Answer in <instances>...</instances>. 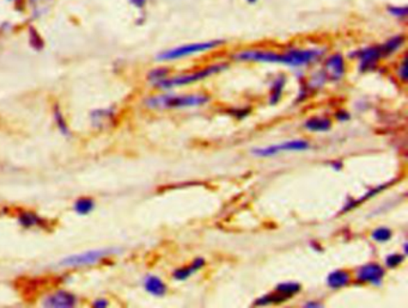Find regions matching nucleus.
Returning <instances> with one entry per match:
<instances>
[{
  "instance_id": "obj_32",
  "label": "nucleus",
  "mask_w": 408,
  "mask_h": 308,
  "mask_svg": "<svg viewBox=\"0 0 408 308\" xmlns=\"http://www.w3.org/2000/svg\"><path fill=\"white\" fill-rule=\"evenodd\" d=\"M335 119L338 121H341V122H346V121L351 119V115L348 112H345V110H339V112H335Z\"/></svg>"
},
{
  "instance_id": "obj_35",
  "label": "nucleus",
  "mask_w": 408,
  "mask_h": 308,
  "mask_svg": "<svg viewBox=\"0 0 408 308\" xmlns=\"http://www.w3.org/2000/svg\"><path fill=\"white\" fill-rule=\"evenodd\" d=\"M332 167L334 169L335 171H339V170L343 169V163L341 162H333L332 163Z\"/></svg>"
},
{
  "instance_id": "obj_20",
  "label": "nucleus",
  "mask_w": 408,
  "mask_h": 308,
  "mask_svg": "<svg viewBox=\"0 0 408 308\" xmlns=\"http://www.w3.org/2000/svg\"><path fill=\"white\" fill-rule=\"evenodd\" d=\"M285 84H286V77L284 74H279L272 83L271 94H270V104L271 105H275L279 103L281 96H283Z\"/></svg>"
},
{
  "instance_id": "obj_6",
  "label": "nucleus",
  "mask_w": 408,
  "mask_h": 308,
  "mask_svg": "<svg viewBox=\"0 0 408 308\" xmlns=\"http://www.w3.org/2000/svg\"><path fill=\"white\" fill-rule=\"evenodd\" d=\"M240 62H261V64H281V54L268 49H243L232 55Z\"/></svg>"
},
{
  "instance_id": "obj_31",
  "label": "nucleus",
  "mask_w": 408,
  "mask_h": 308,
  "mask_svg": "<svg viewBox=\"0 0 408 308\" xmlns=\"http://www.w3.org/2000/svg\"><path fill=\"white\" fill-rule=\"evenodd\" d=\"M398 76H399L400 79H401L402 82H407V60H406V58H405L402 62H401V65H400L399 69H398Z\"/></svg>"
},
{
  "instance_id": "obj_8",
  "label": "nucleus",
  "mask_w": 408,
  "mask_h": 308,
  "mask_svg": "<svg viewBox=\"0 0 408 308\" xmlns=\"http://www.w3.org/2000/svg\"><path fill=\"white\" fill-rule=\"evenodd\" d=\"M350 56L358 60L361 72H369L376 69L378 62L382 59L380 46H369V47L357 49L352 54H350Z\"/></svg>"
},
{
  "instance_id": "obj_10",
  "label": "nucleus",
  "mask_w": 408,
  "mask_h": 308,
  "mask_svg": "<svg viewBox=\"0 0 408 308\" xmlns=\"http://www.w3.org/2000/svg\"><path fill=\"white\" fill-rule=\"evenodd\" d=\"M386 276V270L377 263H368L357 270V280L361 282L370 283L375 287L382 286L383 278Z\"/></svg>"
},
{
  "instance_id": "obj_14",
  "label": "nucleus",
  "mask_w": 408,
  "mask_h": 308,
  "mask_svg": "<svg viewBox=\"0 0 408 308\" xmlns=\"http://www.w3.org/2000/svg\"><path fill=\"white\" fill-rule=\"evenodd\" d=\"M405 43H406V36L404 34H398L389 37L382 44H378L382 59L394 55L401 48L404 47Z\"/></svg>"
},
{
  "instance_id": "obj_36",
  "label": "nucleus",
  "mask_w": 408,
  "mask_h": 308,
  "mask_svg": "<svg viewBox=\"0 0 408 308\" xmlns=\"http://www.w3.org/2000/svg\"><path fill=\"white\" fill-rule=\"evenodd\" d=\"M304 307L310 308V307H323V304H318V302H308V304L304 305Z\"/></svg>"
},
{
  "instance_id": "obj_33",
  "label": "nucleus",
  "mask_w": 408,
  "mask_h": 308,
  "mask_svg": "<svg viewBox=\"0 0 408 308\" xmlns=\"http://www.w3.org/2000/svg\"><path fill=\"white\" fill-rule=\"evenodd\" d=\"M92 307L94 308H107L109 307V301L107 299H97L92 302Z\"/></svg>"
},
{
  "instance_id": "obj_37",
  "label": "nucleus",
  "mask_w": 408,
  "mask_h": 308,
  "mask_svg": "<svg viewBox=\"0 0 408 308\" xmlns=\"http://www.w3.org/2000/svg\"><path fill=\"white\" fill-rule=\"evenodd\" d=\"M259 0H247V3H248V4L250 5H253V4H256V3H258Z\"/></svg>"
},
{
  "instance_id": "obj_11",
  "label": "nucleus",
  "mask_w": 408,
  "mask_h": 308,
  "mask_svg": "<svg viewBox=\"0 0 408 308\" xmlns=\"http://www.w3.org/2000/svg\"><path fill=\"white\" fill-rule=\"evenodd\" d=\"M78 296L72 291H56L46 296L42 301V307L74 308L77 306Z\"/></svg>"
},
{
  "instance_id": "obj_28",
  "label": "nucleus",
  "mask_w": 408,
  "mask_h": 308,
  "mask_svg": "<svg viewBox=\"0 0 408 308\" xmlns=\"http://www.w3.org/2000/svg\"><path fill=\"white\" fill-rule=\"evenodd\" d=\"M387 12L391 15V17L404 21L408 16V8L406 5H389L387 8Z\"/></svg>"
},
{
  "instance_id": "obj_34",
  "label": "nucleus",
  "mask_w": 408,
  "mask_h": 308,
  "mask_svg": "<svg viewBox=\"0 0 408 308\" xmlns=\"http://www.w3.org/2000/svg\"><path fill=\"white\" fill-rule=\"evenodd\" d=\"M129 3L132 6H134L136 9L142 10L147 4V0H129Z\"/></svg>"
},
{
  "instance_id": "obj_25",
  "label": "nucleus",
  "mask_w": 408,
  "mask_h": 308,
  "mask_svg": "<svg viewBox=\"0 0 408 308\" xmlns=\"http://www.w3.org/2000/svg\"><path fill=\"white\" fill-rule=\"evenodd\" d=\"M170 76V69L168 67H157V69H151L147 73V80L155 86L157 83L162 82L163 79Z\"/></svg>"
},
{
  "instance_id": "obj_17",
  "label": "nucleus",
  "mask_w": 408,
  "mask_h": 308,
  "mask_svg": "<svg viewBox=\"0 0 408 308\" xmlns=\"http://www.w3.org/2000/svg\"><path fill=\"white\" fill-rule=\"evenodd\" d=\"M144 288H145V291L149 294L157 296V298H162V296H165L168 291L167 284L161 278L154 276V275H149L145 277V280H144Z\"/></svg>"
},
{
  "instance_id": "obj_22",
  "label": "nucleus",
  "mask_w": 408,
  "mask_h": 308,
  "mask_svg": "<svg viewBox=\"0 0 408 308\" xmlns=\"http://www.w3.org/2000/svg\"><path fill=\"white\" fill-rule=\"evenodd\" d=\"M95 201L91 197H79L74 205V210L79 215L90 214L94 210Z\"/></svg>"
},
{
  "instance_id": "obj_9",
  "label": "nucleus",
  "mask_w": 408,
  "mask_h": 308,
  "mask_svg": "<svg viewBox=\"0 0 408 308\" xmlns=\"http://www.w3.org/2000/svg\"><path fill=\"white\" fill-rule=\"evenodd\" d=\"M323 73L327 78V82L338 83L343 80L346 74V61L343 54L335 53L327 58L323 64Z\"/></svg>"
},
{
  "instance_id": "obj_1",
  "label": "nucleus",
  "mask_w": 408,
  "mask_h": 308,
  "mask_svg": "<svg viewBox=\"0 0 408 308\" xmlns=\"http://www.w3.org/2000/svg\"><path fill=\"white\" fill-rule=\"evenodd\" d=\"M210 102L207 94H156L145 99V105L156 110L168 109H183V108L202 107Z\"/></svg>"
},
{
  "instance_id": "obj_23",
  "label": "nucleus",
  "mask_w": 408,
  "mask_h": 308,
  "mask_svg": "<svg viewBox=\"0 0 408 308\" xmlns=\"http://www.w3.org/2000/svg\"><path fill=\"white\" fill-rule=\"evenodd\" d=\"M302 286L300 283L297 282H284L279 283L275 291L279 293L281 296H286L288 299H290L291 296H296L300 291H301Z\"/></svg>"
},
{
  "instance_id": "obj_30",
  "label": "nucleus",
  "mask_w": 408,
  "mask_h": 308,
  "mask_svg": "<svg viewBox=\"0 0 408 308\" xmlns=\"http://www.w3.org/2000/svg\"><path fill=\"white\" fill-rule=\"evenodd\" d=\"M404 261L405 256L400 255V253H393V255L386 257V266L391 269H395L396 266H399Z\"/></svg>"
},
{
  "instance_id": "obj_15",
  "label": "nucleus",
  "mask_w": 408,
  "mask_h": 308,
  "mask_svg": "<svg viewBox=\"0 0 408 308\" xmlns=\"http://www.w3.org/2000/svg\"><path fill=\"white\" fill-rule=\"evenodd\" d=\"M17 220L18 223L23 228H26V230H31V228H44V227H47V221L44 219L41 218L40 215L34 213V212H31V210H26V212L19 213Z\"/></svg>"
},
{
  "instance_id": "obj_29",
  "label": "nucleus",
  "mask_w": 408,
  "mask_h": 308,
  "mask_svg": "<svg viewBox=\"0 0 408 308\" xmlns=\"http://www.w3.org/2000/svg\"><path fill=\"white\" fill-rule=\"evenodd\" d=\"M327 83V78L323 73V69L315 72L311 78H310L309 83H308V87L311 90H316V89H321Z\"/></svg>"
},
{
  "instance_id": "obj_16",
  "label": "nucleus",
  "mask_w": 408,
  "mask_h": 308,
  "mask_svg": "<svg viewBox=\"0 0 408 308\" xmlns=\"http://www.w3.org/2000/svg\"><path fill=\"white\" fill-rule=\"evenodd\" d=\"M206 264V262L202 257L195 258L189 266L179 268L172 273V277L177 281H185L187 278L190 277L192 275L195 274L198 270L202 269Z\"/></svg>"
},
{
  "instance_id": "obj_2",
  "label": "nucleus",
  "mask_w": 408,
  "mask_h": 308,
  "mask_svg": "<svg viewBox=\"0 0 408 308\" xmlns=\"http://www.w3.org/2000/svg\"><path fill=\"white\" fill-rule=\"evenodd\" d=\"M229 65L227 62H218V64L210 65L204 69L195 71V72L186 73V74H180V76H175V77H169L163 79L162 82L157 83L155 87L159 90H172L175 87H181V86L190 85L193 83L200 82L211 76H215L218 73L223 72L228 69Z\"/></svg>"
},
{
  "instance_id": "obj_27",
  "label": "nucleus",
  "mask_w": 408,
  "mask_h": 308,
  "mask_svg": "<svg viewBox=\"0 0 408 308\" xmlns=\"http://www.w3.org/2000/svg\"><path fill=\"white\" fill-rule=\"evenodd\" d=\"M391 237H393V232H391V228H388V227H378L376 230H374V232L371 233V238L375 240V241H377V243H386V241H389L391 239Z\"/></svg>"
},
{
  "instance_id": "obj_21",
  "label": "nucleus",
  "mask_w": 408,
  "mask_h": 308,
  "mask_svg": "<svg viewBox=\"0 0 408 308\" xmlns=\"http://www.w3.org/2000/svg\"><path fill=\"white\" fill-rule=\"evenodd\" d=\"M53 119H54V122H56L58 130H59L63 135H65V137H69V124H67V121L65 119L64 114L61 112L60 107H59L58 104H56L54 108H53Z\"/></svg>"
},
{
  "instance_id": "obj_7",
  "label": "nucleus",
  "mask_w": 408,
  "mask_h": 308,
  "mask_svg": "<svg viewBox=\"0 0 408 308\" xmlns=\"http://www.w3.org/2000/svg\"><path fill=\"white\" fill-rule=\"evenodd\" d=\"M309 142L305 140H291V142H281L279 145L255 148L253 150V154L261 158H268V157H275L281 152H302V151L309 150Z\"/></svg>"
},
{
  "instance_id": "obj_24",
  "label": "nucleus",
  "mask_w": 408,
  "mask_h": 308,
  "mask_svg": "<svg viewBox=\"0 0 408 308\" xmlns=\"http://www.w3.org/2000/svg\"><path fill=\"white\" fill-rule=\"evenodd\" d=\"M288 298L286 296H281L279 293L275 291V294H267V296H261L259 298L254 305L258 306V307H262V306H268L272 304H281L284 301H286Z\"/></svg>"
},
{
  "instance_id": "obj_4",
  "label": "nucleus",
  "mask_w": 408,
  "mask_h": 308,
  "mask_svg": "<svg viewBox=\"0 0 408 308\" xmlns=\"http://www.w3.org/2000/svg\"><path fill=\"white\" fill-rule=\"evenodd\" d=\"M326 53L325 48H290L281 53V65L301 69L318 62Z\"/></svg>"
},
{
  "instance_id": "obj_18",
  "label": "nucleus",
  "mask_w": 408,
  "mask_h": 308,
  "mask_svg": "<svg viewBox=\"0 0 408 308\" xmlns=\"http://www.w3.org/2000/svg\"><path fill=\"white\" fill-rule=\"evenodd\" d=\"M350 282H351V274L348 273V270H334L327 277V284L332 289L346 287Z\"/></svg>"
},
{
  "instance_id": "obj_3",
  "label": "nucleus",
  "mask_w": 408,
  "mask_h": 308,
  "mask_svg": "<svg viewBox=\"0 0 408 308\" xmlns=\"http://www.w3.org/2000/svg\"><path fill=\"white\" fill-rule=\"evenodd\" d=\"M225 44L224 40H210V41H204V42L189 43L183 44L179 47L167 49V51L159 53L156 56L157 61H177L181 59H185L188 56L200 54V53H206V51H213L215 48H220Z\"/></svg>"
},
{
  "instance_id": "obj_13",
  "label": "nucleus",
  "mask_w": 408,
  "mask_h": 308,
  "mask_svg": "<svg viewBox=\"0 0 408 308\" xmlns=\"http://www.w3.org/2000/svg\"><path fill=\"white\" fill-rule=\"evenodd\" d=\"M22 8H26L33 17H41L49 11L53 0H15Z\"/></svg>"
},
{
  "instance_id": "obj_26",
  "label": "nucleus",
  "mask_w": 408,
  "mask_h": 308,
  "mask_svg": "<svg viewBox=\"0 0 408 308\" xmlns=\"http://www.w3.org/2000/svg\"><path fill=\"white\" fill-rule=\"evenodd\" d=\"M28 36H29L31 47L35 51H42L43 47H44V42H43L42 36L40 35L39 31L31 26L29 31H28Z\"/></svg>"
},
{
  "instance_id": "obj_19",
  "label": "nucleus",
  "mask_w": 408,
  "mask_h": 308,
  "mask_svg": "<svg viewBox=\"0 0 408 308\" xmlns=\"http://www.w3.org/2000/svg\"><path fill=\"white\" fill-rule=\"evenodd\" d=\"M304 128L314 133H325L332 128V121L325 116H314L305 121Z\"/></svg>"
},
{
  "instance_id": "obj_5",
  "label": "nucleus",
  "mask_w": 408,
  "mask_h": 308,
  "mask_svg": "<svg viewBox=\"0 0 408 308\" xmlns=\"http://www.w3.org/2000/svg\"><path fill=\"white\" fill-rule=\"evenodd\" d=\"M119 253L117 248H106L90 250L86 253L72 255L66 257L60 262V266L65 268H83V266H91L99 264V262L108 259Z\"/></svg>"
},
{
  "instance_id": "obj_12",
  "label": "nucleus",
  "mask_w": 408,
  "mask_h": 308,
  "mask_svg": "<svg viewBox=\"0 0 408 308\" xmlns=\"http://www.w3.org/2000/svg\"><path fill=\"white\" fill-rule=\"evenodd\" d=\"M116 112L114 108H108V109H97L91 112L90 120L91 124L95 128L104 129L112 126L115 121Z\"/></svg>"
}]
</instances>
